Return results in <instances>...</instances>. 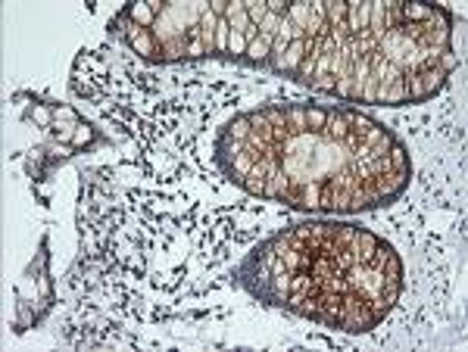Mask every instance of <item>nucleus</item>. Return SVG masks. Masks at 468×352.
I'll use <instances>...</instances> for the list:
<instances>
[{"mask_svg": "<svg viewBox=\"0 0 468 352\" xmlns=\"http://www.w3.org/2000/svg\"><path fill=\"white\" fill-rule=\"evenodd\" d=\"M244 7H247V19L253 22L256 28H259V22L268 16V3H266V0H247Z\"/></svg>", "mask_w": 468, "mask_h": 352, "instance_id": "2", "label": "nucleus"}, {"mask_svg": "<svg viewBox=\"0 0 468 352\" xmlns=\"http://www.w3.org/2000/svg\"><path fill=\"white\" fill-rule=\"evenodd\" d=\"M268 54H272V38L256 34V38L247 44V50H244V56L237 63H241V66H268Z\"/></svg>", "mask_w": 468, "mask_h": 352, "instance_id": "1", "label": "nucleus"}]
</instances>
